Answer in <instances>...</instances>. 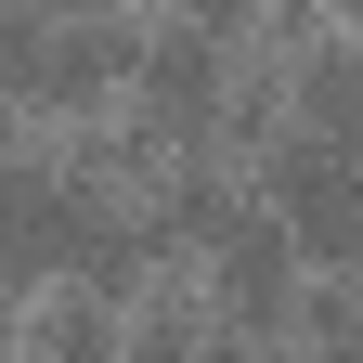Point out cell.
<instances>
[{
  "mask_svg": "<svg viewBox=\"0 0 363 363\" xmlns=\"http://www.w3.org/2000/svg\"><path fill=\"white\" fill-rule=\"evenodd\" d=\"M130 26L143 13H104V0H0V104H13L26 130L52 117H104L117 78H130Z\"/></svg>",
  "mask_w": 363,
  "mask_h": 363,
  "instance_id": "obj_1",
  "label": "cell"
},
{
  "mask_svg": "<svg viewBox=\"0 0 363 363\" xmlns=\"http://www.w3.org/2000/svg\"><path fill=\"white\" fill-rule=\"evenodd\" d=\"M13 363H117V311L52 286V311H39V325H13Z\"/></svg>",
  "mask_w": 363,
  "mask_h": 363,
  "instance_id": "obj_2",
  "label": "cell"
},
{
  "mask_svg": "<svg viewBox=\"0 0 363 363\" xmlns=\"http://www.w3.org/2000/svg\"><path fill=\"white\" fill-rule=\"evenodd\" d=\"M156 13H182V26H208V39H220V52H247V39H259V13H272V0H156Z\"/></svg>",
  "mask_w": 363,
  "mask_h": 363,
  "instance_id": "obj_3",
  "label": "cell"
},
{
  "mask_svg": "<svg viewBox=\"0 0 363 363\" xmlns=\"http://www.w3.org/2000/svg\"><path fill=\"white\" fill-rule=\"evenodd\" d=\"M208 363H298L286 337H208Z\"/></svg>",
  "mask_w": 363,
  "mask_h": 363,
  "instance_id": "obj_4",
  "label": "cell"
},
{
  "mask_svg": "<svg viewBox=\"0 0 363 363\" xmlns=\"http://www.w3.org/2000/svg\"><path fill=\"white\" fill-rule=\"evenodd\" d=\"M26 143H39V130H26V117H13V104H0V169H13V156H26Z\"/></svg>",
  "mask_w": 363,
  "mask_h": 363,
  "instance_id": "obj_5",
  "label": "cell"
},
{
  "mask_svg": "<svg viewBox=\"0 0 363 363\" xmlns=\"http://www.w3.org/2000/svg\"><path fill=\"white\" fill-rule=\"evenodd\" d=\"M0 363H13V298H0Z\"/></svg>",
  "mask_w": 363,
  "mask_h": 363,
  "instance_id": "obj_6",
  "label": "cell"
},
{
  "mask_svg": "<svg viewBox=\"0 0 363 363\" xmlns=\"http://www.w3.org/2000/svg\"><path fill=\"white\" fill-rule=\"evenodd\" d=\"M104 13H143V0H104Z\"/></svg>",
  "mask_w": 363,
  "mask_h": 363,
  "instance_id": "obj_7",
  "label": "cell"
}]
</instances>
